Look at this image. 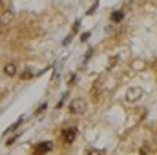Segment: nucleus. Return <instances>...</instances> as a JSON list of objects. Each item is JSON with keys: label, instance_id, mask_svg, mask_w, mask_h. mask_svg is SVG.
<instances>
[{"label": "nucleus", "instance_id": "f257e3e1", "mask_svg": "<svg viewBox=\"0 0 157 155\" xmlns=\"http://www.w3.org/2000/svg\"><path fill=\"white\" fill-rule=\"evenodd\" d=\"M86 108H88V102H86L84 99H75V100L70 104V112H71V113H77V115L84 113Z\"/></svg>", "mask_w": 157, "mask_h": 155}, {"label": "nucleus", "instance_id": "f03ea898", "mask_svg": "<svg viewBox=\"0 0 157 155\" xmlns=\"http://www.w3.org/2000/svg\"><path fill=\"white\" fill-rule=\"evenodd\" d=\"M78 130L77 128H68V130H64L62 131V135H60V139L66 142V144H71L73 141H75V137H77Z\"/></svg>", "mask_w": 157, "mask_h": 155}, {"label": "nucleus", "instance_id": "7ed1b4c3", "mask_svg": "<svg viewBox=\"0 0 157 155\" xmlns=\"http://www.w3.org/2000/svg\"><path fill=\"white\" fill-rule=\"evenodd\" d=\"M51 148H53V144H51L49 141L39 142V144L33 148V155H44V153H48V152H51Z\"/></svg>", "mask_w": 157, "mask_h": 155}, {"label": "nucleus", "instance_id": "20e7f679", "mask_svg": "<svg viewBox=\"0 0 157 155\" xmlns=\"http://www.w3.org/2000/svg\"><path fill=\"white\" fill-rule=\"evenodd\" d=\"M11 20H13V11H11V9H6L4 13H0V28L7 26Z\"/></svg>", "mask_w": 157, "mask_h": 155}, {"label": "nucleus", "instance_id": "39448f33", "mask_svg": "<svg viewBox=\"0 0 157 155\" xmlns=\"http://www.w3.org/2000/svg\"><path fill=\"white\" fill-rule=\"evenodd\" d=\"M4 73H6L7 77H13V75L17 73V66H15V64H7V66L4 68Z\"/></svg>", "mask_w": 157, "mask_h": 155}, {"label": "nucleus", "instance_id": "423d86ee", "mask_svg": "<svg viewBox=\"0 0 157 155\" xmlns=\"http://www.w3.org/2000/svg\"><path fill=\"white\" fill-rule=\"evenodd\" d=\"M124 18V13L122 11H113L112 13V22H121Z\"/></svg>", "mask_w": 157, "mask_h": 155}, {"label": "nucleus", "instance_id": "0eeeda50", "mask_svg": "<svg viewBox=\"0 0 157 155\" xmlns=\"http://www.w3.org/2000/svg\"><path fill=\"white\" fill-rule=\"evenodd\" d=\"M133 97H135V99L141 97V89H130V91H128V99L133 100Z\"/></svg>", "mask_w": 157, "mask_h": 155}, {"label": "nucleus", "instance_id": "6e6552de", "mask_svg": "<svg viewBox=\"0 0 157 155\" xmlns=\"http://www.w3.org/2000/svg\"><path fill=\"white\" fill-rule=\"evenodd\" d=\"M20 124H22V119H18V120H17V122H15V124H13V126H9V128H7V130H6V133H9V131H13V130H15V128H18V126H20Z\"/></svg>", "mask_w": 157, "mask_h": 155}, {"label": "nucleus", "instance_id": "1a4fd4ad", "mask_svg": "<svg viewBox=\"0 0 157 155\" xmlns=\"http://www.w3.org/2000/svg\"><path fill=\"white\" fill-rule=\"evenodd\" d=\"M141 155H152V152L148 150V144H144V146L141 148Z\"/></svg>", "mask_w": 157, "mask_h": 155}, {"label": "nucleus", "instance_id": "9d476101", "mask_svg": "<svg viewBox=\"0 0 157 155\" xmlns=\"http://www.w3.org/2000/svg\"><path fill=\"white\" fill-rule=\"evenodd\" d=\"M88 155H106V153H104L102 150H91V152H90Z\"/></svg>", "mask_w": 157, "mask_h": 155}, {"label": "nucleus", "instance_id": "9b49d317", "mask_svg": "<svg viewBox=\"0 0 157 155\" xmlns=\"http://www.w3.org/2000/svg\"><path fill=\"white\" fill-rule=\"evenodd\" d=\"M31 77V71H24V75H22V78H29Z\"/></svg>", "mask_w": 157, "mask_h": 155}]
</instances>
